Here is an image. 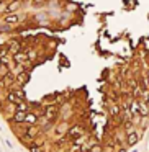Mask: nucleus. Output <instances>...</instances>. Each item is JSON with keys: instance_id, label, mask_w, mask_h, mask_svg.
I'll list each match as a JSON object with an SVG mask.
<instances>
[{"instance_id": "nucleus-1", "label": "nucleus", "mask_w": 149, "mask_h": 152, "mask_svg": "<svg viewBox=\"0 0 149 152\" xmlns=\"http://www.w3.org/2000/svg\"><path fill=\"white\" fill-rule=\"evenodd\" d=\"M138 137H139V136L136 134V132H129V136H128V144L133 145L136 141H138Z\"/></svg>"}, {"instance_id": "nucleus-2", "label": "nucleus", "mask_w": 149, "mask_h": 152, "mask_svg": "<svg viewBox=\"0 0 149 152\" xmlns=\"http://www.w3.org/2000/svg\"><path fill=\"white\" fill-rule=\"evenodd\" d=\"M25 121H26L28 124H34V123H36V116H34V115H30V113H28L26 118H25Z\"/></svg>"}, {"instance_id": "nucleus-3", "label": "nucleus", "mask_w": 149, "mask_h": 152, "mask_svg": "<svg viewBox=\"0 0 149 152\" xmlns=\"http://www.w3.org/2000/svg\"><path fill=\"white\" fill-rule=\"evenodd\" d=\"M148 108H149V106L146 105V103H142V105L139 106V113H141V115H148V113H149Z\"/></svg>"}, {"instance_id": "nucleus-4", "label": "nucleus", "mask_w": 149, "mask_h": 152, "mask_svg": "<svg viewBox=\"0 0 149 152\" xmlns=\"http://www.w3.org/2000/svg\"><path fill=\"white\" fill-rule=\"evenodd\" d=\"M18 49H20V43H17V41H15V43L10 44V51H12V53H17Z\"/></svg>"}, {"instance_id": "nucleus-5", "label": "nucleus", "mask_w": 149, "mask_h": 152, "mask_svg": "<svg viewBox=\"0 0 149 152\" xmlns=\"http://www.w3.org/2000/svg\"><path fill=\"white\" fill-rule=\"evenodd\" d=\"M102 151V147H100V145H93L92 149H90V152H100Z\"/></svg>"}, {"instance_id": "nucleus-6", "label": "nucleus", "mask_w": 149, "mask_h": 152, "mask_svg": "<svg viewBox=\"0 0 149 152\" xmlns=\"http://www.w3.org/2000/svg\"><path fill=\"white\" fill-rule=\"evenodd\" d=\"M17 20H18V18L15 17V15H10V17L7 18V21H8V23H12V21H17Z\"/></svg>"}]
</instances>
